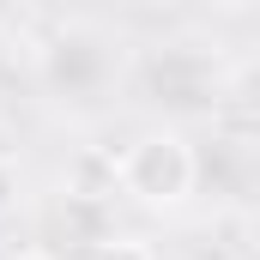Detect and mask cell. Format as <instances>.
Here are the masks:
<instances>
[{
	"mask_svg": "<svg viewBox=\"0 0 260 260\" xmlns=\"http://www.w3.org/2000/svg\"><path fill=\"white\" fill-rule=\"evenodd\" d=\"M115 182H121L127 200L151 206V212H170V206H182L194 194L200 157L176 127H151V133H133L115 151Z\"/></svg>",
	"mask_w": 260,
	"mask_h": 260,
	"instance_id": "1",
	"label": "cell"
},
{
	"mask_svg": "<svg viewBox=\"0 0 260 260\" xmlns=\"http://www.w3.org/2000/svg\"><path fill=\"white\" fill-rule=\"evenodd\" d=\"M91 260H157V254H151V242H139V236H103V242L91 248Z\"/></svg>",
	"mask_w": 260,
	"mask_h": 260,
	"instance_id": "2",
	"label": "cell"
},
{
	"mask_svg": "<svg viewBox=\"0 0 260 260\" xmlns=\"http://www.w3.org/2000/svg\"><path fill=\"white\" fill-rule=\"evenodd\" d=\"M18 188H24V182H18V170H12V164L0 157V218H6L12 206H18Z\"/></svg>",
	"mask_w": 260,
	"mask_h": 260,
	"instance_id": "3",
	"label": "cell"
},
{
	"mask_svg": "<svg viewBox=\"0 0 260 260\" xmlns=\"http://www.w3.org/2000/svg\"><path fill=\"white\" fill-rule=\"evenodd\" d=\"M6 260H55V254H43V248H18V254H6Z\"/></svg>",
	"mask_w": 260,
	"mask_h": 260,
	"instance_id": "4",
	"label": "cell"
}]
</instances>
